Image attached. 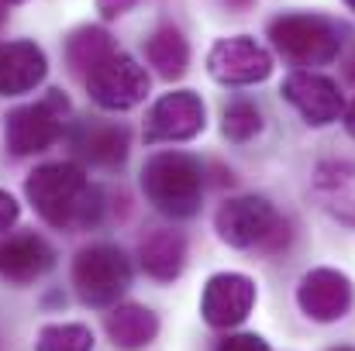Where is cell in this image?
Instances as JSON below:
<instances>
[{"label": "cell", "mask_w": 355, "mask_h": 351, "mask_svg": "<svg viewBox=\"0 0 355 351\" xmlns=\"http://www.w3.org/2000/svg\"><path fill=\"white\" fill-rule=\"evenodd\" d=\"M24 197L35 214L59 231H90L104 221L107 200L80 162H45L24 179Z\"/></svg>", "instance_id": "1"}, {"label": "cell", "mask_w": 355, "mask_h": 351, "mask_svg": "<svg viewBox=\"0 0 355 351\" xmlns=\"http://www.w3.org/2000/svg\"><path fill=\"white\" fill-rule=\"evenodd\" d=\"M141 190L159 214L173 221L197 217L204 204V165L190 152H155L141 169Z\"/></svg>", "instance_id": "2"}, {"label": "cell", "mask_w": 355, "mask_h": 351, "mask_svg": "<svg viewBox=\"0 0 355 351\" xmlns=\"http://www.w3.org/2000/svg\"><path fill=\"white\" fill-rule=\"evenodd\" d=\"M131 286V258L111 241H94L73 258V289L83 307L111 310Z\"/></svg>", "instance_id": "3"}, {"label": "cell", "mask_w": 355, "mask_h": 351, "mask_svg": "<svg viewBox=\"0 0 355 351\" xmlns=\"http://www.w3.org/2000/svg\"><path fill=\"white\" fill-rule=\"evenodd\" d=\"M272 48L293 66H328L342 52V28L324 14H279L269 21Z\"/></svg>", "instance_id": "4"}, {"label": "cell", "mask_w": 355, "mask_h": 351, "mask_svg": "<svg viewBox=\"0 0 355 351\" xmlns=\"http://www.w3.org/2000/svg\"><path fill=\"white\" fill-rule=\"evenodd\" d=\"M214 231L228 248L279 251L290 241V224L266 197H232L214 214Z\"/></svg>", "instance_id": "5"}, {"label": "cell", "mask_w": 355, "mask_h": 351, "mask_svg": "<svg viewBox=\"0 0 355 351\" xmlns=\"http://www.w3.org/2000/svg\"><path fill=\"white\" fill-rule=\"evenodd\" d=\"M66 114H69V100L62 90H49L42 100L14 107L3 120V138H7L10 155L24 159V155H38L52 148L62 134Z\"/></svg>", "instance_id": "6"}, {"label": "cell", "mask_w": 355, "mask_h": 351, "mask_svg": "<svg viewBox=\"0 0 355 351\" xmlns=\"http://www.w3.org/2000/svg\"><path fill=\"white\" fill-rule=\"evenodd\" d=\"M87 93L97 107L104 111H131L148 97V73L145 66H138V59H131L128 52H114L107 55L87 80Z\"/></svg>", "instance_id": "7"}, {"label": "cell", "mask_w": 355, "mask_h": 351, "mask_svg": "<svg viewBox=\"0 0 355 351\" xmlns=\"http://www.w3.org/2000/svg\"><path fill=\"white\" fill-rule=\"evenodd\" d=\"M207 127V107L193 90H173L152 104L145 117V141H190Z\"/></svg>", "instance_id": "8"}, {"label": "cell", "mask_w": 355, "mask_h": 351, "mask_svg": "<svg viewBox=\"0 0 355 351\" xmlns=\"http://www.w3.org/2000/svg\"><path fill=\"white\" fill-rule=\"evenodd\" d=\"M207 69L218 83L225 87H252L269 80L272 73V55L248 35L235 38H221L214 42V48L207 52Z\"/></svg>", "instance_id": "9"}, {"label": "cell", "mask_w": 355, "mask_h": 351, "mask_svg": "<svg viewBox=\"0 0 355 351\" xmlns=\"http://www.w3.org/2000/svg\"><path fill=\"white\" fill-rule=\"evenodd\" d=\"M355 303V286L352 279L338 269H311L300 276L297 286V307L304 310V317L318 321V324H335L342 321Z\"/></svg>", "instance_id": "10"}, {"label": "cell", "mask_w": 355, "mask_h": 351, "mask_svg": "<svg viewBox=\"0 0 355 351\" xmlns=\"http://www.w3.org/2000/svg\"><path fill=\"white\" fill-rule=\"evenodd\" d=\"M255 296V279H248L245 272H214L200 296V317L218 331L238 327L252 314Z\"/></svg>", "instance_id": "11"}, {"label": "cell", "mask_w": 355, "mask_h": 351, "mask_svg": "<svg viewBox=\"0 0 355 351\" xmlns=\"http://www.w3.org/2000/svg\"><path fill=\"white\" fill-rule=\"evenodd\" d=\"M283 100L304 117L307 124L314 127H324V124H335L338 117L345 114V100H342V90L335 80L321 76V73H290L283 80Z\"/></svg>", "instance_id": "12"}, {"label": "cell", "mask_w": 355, "mask_h": 351, "mask_svg": "<svg viewBox=\"0 0 355 351\" xmlns=\"http://www.w3.org/2000/svg\"><path fill=\"white\" fill-rule=\"evenodd\" d=\"M55 265V248L35 231L0 237V279L10 286H31Z\"/></svg>", "instance_id": "13"}, {"label": "cell", "mask_w": 355, "mask_h": 351, "mask_svg": "<svg viewBox=\"0 0 355 351\" xmlns=\"http://www.w3.org/2000/svg\"><path fill=\"white\" fill-rule=\"evenodd\" d=\"M311 193L324 214L355 228V162H345V159L321 162L314 169Z\"/></svg>", "instance_id": "14"}, {"label": "cell", "mask_w": 355, "mask_h": 351, "mask_svg": "<svg viewBox=\"0 0 355 351\" xmlns=\"http://www.w3.org/2000/svg\"><path fill=\"white\" fill-rule=\"evenodd\" d=\"M49 73L45 52L21 38V42H0V97H21L42 87Z\"/></svg>", "instance_id": "15"}, {"label": "cell", "mask_w": 355, "mask_h": 351, "mask_svg": "<svg viewBox=\"0 0 355 351\" xmlns=\"http://www.w3.org/2000/svg\"><path fill=\"white\" fill-rule=\"evenodd\" d=\"M138 265L155 282H173L187 269V237L173 228H155L138 241Z\"/></svg>", "instance_id": "16"}, {"label": "cell", "mask_w": 355, "mask_h": 351, "mask_svg": "<svg viewBox=\"0 0 355 351\" xmlns=\"http://www.w3.org/2000/svg\"><path fill=\"white\" fill-rule=\"evenodd\" d=\"M73 148L90 162V165H101V169H118L128 159V148H131V131L124 124L114 120H94V124H80L76 134H73Z\"/></svg>", "instance_id": "17"}, {"label": "cell", "mask_w": 355, "mask_h": 351, "mask_svg": "<svg viewBox=\"0 0 355 351\" xmlns=\"http://www.w3.org/2000/svg\"><path fill=\"white\" fill-rule=\"evenodd\" d=\"M104 331L118 351H141L159 338V317L141 303H118L107 310Z\"/></svg>", "instance_id": "18"}, {"label": "cell", "mask_w": 355, "mask_h": 351, "mask_svg": "<svg viewBox=\"0 0 355 351\" xmlns=\"http://www.w3.org/2000/svg\"><path fill=\"white\" fill-rule=\"evenodd\" d=\"M145 59H148V66H152L162 80H180V76L187 73V66H190V45H187V38H183L180 28L162 24L159 31L148 35V42H145Z\"/></svg>", "instance_id": "19"}, {"label": "cell", "mask_w": 355, "mask_h": 351, "mask_svg": "<svg viewBox=\"0 0 355 351\" xmlns=\"http://www.w3.org/2000/svg\"><path fill=\"white\" fill-rule=\"evenodd\" d=\"M118 48H114V38L104 31V28H97V24H83V28H76L69 38H66V62H69V69L80 76V80H87L107 55H114Z\"/></svg>", "instance_id": "20"}, {"label": "cell", "mask_w": 355, "mask_h": 351, "mask_svg": "<svg viewBox=\"0 0 355 351\" xmlns=\"http://www.w3.org/2000/svg\"><path fill=\"white\" fill-rule=\"evenodd\" d=\"M35 351H94V331L87 324H45Z\"/></svg>", "instance_id": "21"}, {"label": "cell", "mask_w": 355, "mask_h": 351, "mask_svg": "<svg viewBox=\"0 0 355 351\" xmlns=\"http://www.w3.org/2000/svg\"><path fill=\"white\" fill-rule=\"evenodd\" d=\"M259 131H262V114H259V107L252 100H232L225 107V114H221V134L228 141H235V145L252 141Z\"/></svg>", "instance_id": "22"}, {"label": "cell", "mask_w": 355, "mask_h": 351, "mask_svg": "<svg viewBox=\"0 0 355 351\" xmlns=\"http://www.w3.org/2000/svg\"><path fill=\"white\" fill-rule=\"evenodd\" d=\"M214 351H272L259 334H228Z\"/></svg>", "instance_id": "23"}, {"label": "cell", "mask_w": 355, "mask_h": 351, "mask_svg": "<svg viewBox=\"0 0 355 351\" xmlns=\"http://www.w3.org/2000/svg\"><path fill=\"white\" fill-rule=\"evenodd\" d=\"M17 217H21V207H17V200H14L7 190H0V234L10 231V228L17 224Z\"/></svg>", "instance_id": "24"}, {"label": "cell", "mask_w": 355, "mask_h": 351, "mask_svg": "<svg viewBox=\"0 0 355 351\" xmlns=\"http://www.w3.org/2000/svg\"><path fill=\"white\" fill-rule=\"evenodd\" d=\"M135 3H138V0H97V10H101L104 21H114L121 14H128Z\"/></svg>", "instance_id": "25"}, {"label": "cell", "mask_w": 355, "mask_h": 351, "mask_svg": "<svg viewBox=\"0 0 355 351\" xmlns=\"http://www.w3.org/2000/svg\"><path fill=\"white\" fill-rule=\"evenodd\" d=\"M345 127H349V134L355 138V104L349 107V111H345Z\"/></svg>", "instance_id": "26"}, {"label": "cell", "mask_w": 355, "mask_h": 351, "mask_svg": "<svg viewBox=\"0 0 355 351\" xmlns=\"http://www.w3.org/2000/svg\"><path fill=\"white\" fill-rule=\"evenodd\" d=\"M7 21V0H0V24Z\"/></svg>", "instance_id": "27"}, {"label": "cell", "mask_w": 355, "mask_h": 351, "mask_svg": "<svg viewBox=\"0 0 355 351\" xmlns=\"http://www.w3.org/2000/svg\"><path fill=\"white\" fill-rule=\"evenodd\" d=\"M228 3H232V7H248L252 0H228Z\"/></svg>", "instance_id": "28"}, {"label": "cell", "mask_w": 355, "mask_h": 351, "mask_svg": "<svg viewBox=\"0 0 355 351\" xmlns=\"http://www.w3.org/2000/svg\"><path fill=\"white\" fill-rule=\"evenodd\" d=\"M331 351H355V348H349V345H342V348H331Z\"/></svg>", "instance_id": "29"}, {"label": "cell", "mask_w": 355, "mask_h": 351, "mask_svg": "<svg viewBox=\"0 0 355 351\" xmlns=\"http://www.w3.org/2000/svg\"><path fill=\"white\" fill-rule=\"evenodd\" d=\"M345 3H349V10H355V0H345Z\"/></svg>", "instance_id": "30"}, {"label": "cell", "mask_w": 355, "mask_h": 351, "mask_svg": "<svg viewBox=\"0 0 355 351\" xmlns=\"http://www.w3.org/2000/svg\"><path fill=\"white\" fill-rule=\"evenodd\" d=\"M7 3H21V0H7Z\"/></svg>", "instance_id": "31"}]
</instances>
